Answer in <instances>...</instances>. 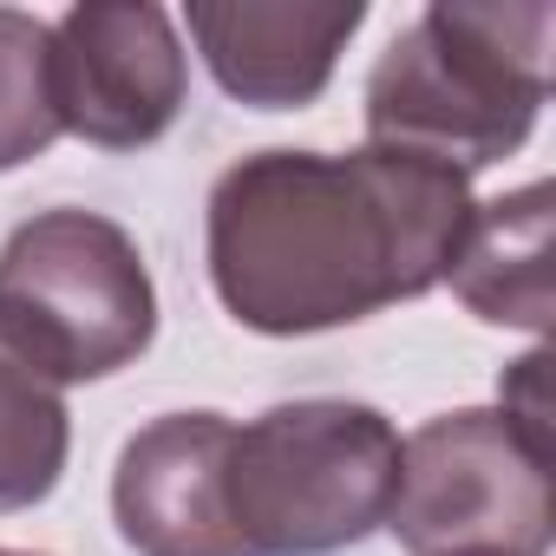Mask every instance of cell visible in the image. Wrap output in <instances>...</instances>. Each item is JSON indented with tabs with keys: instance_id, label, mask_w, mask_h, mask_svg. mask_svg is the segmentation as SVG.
<instances>
[{
	"instance_id": "obj_9",
	"label": "cell",
	"mask_w": 556,
	"mask_h": 556,
	"mask_svg": "<svg viewBox=\"0 0 556 556\" xmlns=\"http://www.w3.org/2000/svg\"><path fill=\"white\" fill-rule=\"evenodd\" d=\"M549 184H523L510 197H491V203H471V223H465V242L445 268L452 295L491 321V328H523V334H549Z\"/></svg>"
},
{
	"instance_id": "obj_3",
	"label": "cell",
	"mask_w": 556,
	"mask_h": 556,
	"mask_svg": "<svg viewBox=\"0 0 556 556\" xmlns=\"http://www.w3.org/2000/svg\"><path fill=\"white\" fill-rule=\"evenodd\" d=\"M223 484L249 556H334L387 530L400 432L361 400H289L229 432Z\"/></svg>"
},
{
	"instance_id": "obj_13",
	"label": "cell",
	"mask_w": 556,
	"mask_h": 556,
	"mask_svg": "<svg viewBox=\"0 0 556 556\" xmlns=\"http://www.w3.org/2000/svg\"><path fill=\"white\" fill-rule=\"evenodd\" d=\"M0 556H27V549H0Z\"/></svg>"
},
{
	"instance_id": "obj_8",
	"label": "cell",
	"mask_w": 556,
	"mask_h": 556,
	"mask_svg": "<svg viewBox=\"0 0 556 556\" xmlns=\"http://www.w3.org/2000/svg\"><path fill=\"white\" fill-rule=\"evenodd\" d=\"M361 21V0H190L184 14L210 79L255 112L315 105Z\"/></svg>"
},
{
	"instance_id": "obj_7",
	"label": "cell",
	"mask_w": 556,
	"mask_h": 556,
	"mask_svg": "<svg viewBox=\"0 0 556 556\" xmlns=\"http://www.w3.org/2000/svg\"><path fill=\"white\" fill-rule=\"evenodd\" d=\"M229 419L164 413L125 439L112 471V517L138 556H249L229 523Z\"/></svg>"
},
{
	"instance_id": "obj_12",
	"label": "cell",
	"mask_w": 556,
	"mask_h": 556,
	"mask_svg": "<svg viewBox=\"0 0 556 556\" xmlns=\"http://www.w3.org/2000/svg\"><path fill=\"white\" fill-rule=\"evenodd\" d=\"M517 432H530L536 445H549L556 452V439H549V354L536 348V354H523L517 367H510V380H504V406H497Z\"/></svg>"
},
{
	"instance_id": "obj_1",
	"label": "cell",
	"mask_w": 556,
	"mask_h": 556,
	"mask_svg": "<svg viewBox=\"0 0 556 556\" xmlns=\"http://www.w3.org/2000/svg\"><path fill=\"white\" fill-rule=\"evenodd\" d=\"M465 223L471 177L445 164L380 144L255 151L210 190V289L255 334H328L432 295Z\"/></svg>"
},
{
	"instance_id": "obj_5",
	"label": "cell",
	"mask_w": 556,
	"mask_h": 556,
	"mask_svg": "<svg viewBox=\"0 0 556 556\" xmlns=\"http://www.w3.org/2000/svg\"><path fill=\"white\" fill-rule=\"evenodd\" d=\"M556 452L497 406H458L400 439L387 530L406 556H549Z\"/></svg>"
},
{
	"instance_id": "obj_4",
	"label": "cell",
	"mask_w": 556,
	"mask_h": 556,
	"mask_svg": "<svg viewBox=\"0 0 556 556\" xmlns=\"http://www.w3.org/2000/svg\"><path fill=\"white\" fill-rule=\"evenodd\" d=\"M0 321L60 387L131 367L157 334V289L138 242L99 210H40L0 242Z\"/></svg>"
},
{
	"instance_id": "obj_11",
	"label": "cell",
	"mask_w": 556,
	"mask_h": 556,
	"mask_svg": "<svg viewBox=\"0 0 556 556\" xmlns=\"http://www.w3.org/2000/svg\"><path fill=\"white\" fill-rule=\"evenodd\" d=\"M53 138V27L21 8H0V170L47 157Z\"/></svg>"
},
{
	"instance_id": "obj_6",
	"label": "cell",
	"mask_w": 556,
	"mask_h": 556,
	"mask_svg": "<svg viewBox=\"0 0 556 556\" xmlns=\"http://www.w3.org/2000/svg\"><path fill=\"white\" fill-rule=\"evenodd\" d=\"M190 92V60L157 0H79L53 21L60 131L99 151L157 144Z\"/></svg>"
},
{
	"instance_id": "obj_2",
	"label": "cell",
	"mask_w": 556,
	"mask_h": 556,
	"mask_svg": "<svg viewBox=\"0 0 556 556\" xmlns=\"http://www.w3.org/2000/svg\"><path fill=\"white\" fill-rule=\"evenodd\" d=\"M549 0H432L367 73V144L458 177L510 157L549 99Z\"/></svg>"
},
{
	"instance_id": "obj_10",
	"label": "cell",
	"mask_w": 556,
	"mask_h": 556,
	"mask_svg": "<svg viewBox=\"0 0 556 556\" xmlns=\"http://www.w3.org/2000/svg\"><path fill=\"white\" fill-rule=\"evenodd\" d=\"M73 452V413L53 367L0 321V517L60 491Z\"/></svg>"
}]
</instances>
